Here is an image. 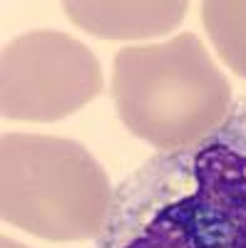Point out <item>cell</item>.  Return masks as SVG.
I'll return each instance as SVG.
<instances>
[{
	"mask_svg": "<svg viewBox=\"0 0 246 248\" xmlns=\"http://www.w3.org/2000/svg\"><path fill=\"white\" fill-rule=\"evenodd\" d=\"M0 248H30V246H23V243H17V241L3 236V238H0Z\"/></svg>",
	"mask_w": 246,
	"mask_h": 248,
	"instance_id": "7",
	"label": "cell"
},
{
	"mask_svg": "<svg viewBox=\"0 0 246 248\" xmlns=\"http://www.w3.org/2000/svg\"><path fill=\"white\" fill-rule=\"evenodd\" d=\"M199 13L216 55L246 77V0H204Z\"/></svg>",
	"mask_w": 246,
	"mask_h": 248,
	"instance_id": "6",
	"label": "cell"
},
{
	"mask_svg": "<svg viewBox=\"0 0 246 248\" xmlns=\"http://www.w3.org/2000/svg\"><path fill=\"white\" fill-rule=\"evenodd\" d=\"M95 248H246V97L207 137L122 179Z\"/></svg>",
	"mask_w": 246,
	"mask_h": 248,
	"instance_id": "1",
	"label": "cell"
},
{
	"mask_svg": "<svg viewBox=\"0 0 246 248\" xmlns=\"http://www.w3.org/2000/svg\"><path fill=\"white\" fill-rule=\"evenodd\" d=\"M105 92L99 60L60 30L17 35L0 57V112L15 122H57Z\"/></svg>",
	"mask_w": 246,
	"mask_h": 248,
	"instance_id": "4",
	"label": "cell"
},
{
	"mask_svg": "<svg viewBox=\"0 0 246 248\" xmlns=\"http://www.w3.org/2000/svg\"><path fill=\"white\" fill-rule=\"evenodd\" d=\"M115 109L125 129L159 152L207 137L231 109V85L194 32L115 55Z\"/></svg>",
	"mask_w": 246,
	"mask_h": 248,
	"instance_id": "2",
	"label": "cell"
},
{
	"mask_svg": "<svg viewBox=\"0 0 246 248\" xmlns=\"http://www.w3.org/2000/svg\"><path fill=\"white\" fill-rule=\"evenodd\" d=\"M63 10L87 35L102 40H147L177 30L189 10V3L187 0H157V3L70 0V3H63Z\"/></svg>",
	"mask_w": 246,
	"mask_h": 248,
	"instance_id": "5",
	"label": "cell"
},
{
	"mask_svg": "<svg viewBox=\"0 0 246 248\" xmlns=\"http://www.w3.org/2000/svg\"><path fill=\"white\" fill-rule=\"evenodd\" d=\"M112 194L107 171L75 139L5 134L0 141V216L37 238H97Z\"/></svg>",
	"mask_w": 246,
	"mask_h": 248,
	"instance_id": "3",
	"label": "cell"
}]
</instances>
